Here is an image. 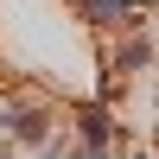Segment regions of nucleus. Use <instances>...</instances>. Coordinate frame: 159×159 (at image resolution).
Segmentation results:
<instances>
[{
	"label": "nucleus",
	"instance_id": "nucleus-1",
	"mask_svg": "<svg viewBox=\"0 0 159 159\" xmlns=\"http://www.w3.org/2000/svg\"><path fill=\"white\" fill-rule=\"evenodd\" d=\"M0 147L57 153L64 147V102L45 89H7L0 96Z\"/></svg>",
	"mask_w": 159,
	"mask_h": 159
},
{
	"label": "nucleus",
	"instance_id": "nucleus-2",
	"mask_svg": "<svg viewBox=\"0 0 159 159\" xmlns=\"http://www.w3.org/2000/svg\"><path fill=\"white\" fill-rule=\"evenodd\" d=\"M127 147H140V140L127 134L115 96H70V102H64V153L108 159V153H127Z\"/></svg>",
	"mask_w": 159,
	"mask_h": 159
},
{
	"label": "nucleus",
	"instance_id": "nucleus-3",
	"mask_svg": "<svg viewBox=\"0 0 159 159\" xmlns=\"http://www.w3.org/2000/svg\"><path fill=\"white\" fill-rule=\"evenodd\" d=\"M147 13H153V0H64V19L89 38H108L121 25H147Z\"/></svg>",
	"mask_w": 159,
	"mask_h": 159
}]
</instances>
